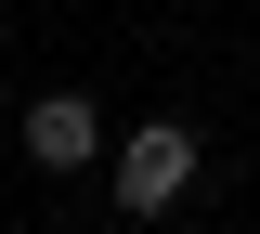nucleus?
I'll return each mask as SVG.
<instances>
[{
  "mask_svg": "<svg viewBox=\"0 0 260 234\" xmlns=\"http://www.w3.org/2000/svg\"><path fill=\"white\" fill-rule=\"evenodd\" d=\"M182 182H195V130L182 117H143V130L117 143V208L156 221V208H182Z\"/></svg>",
  "mask_w": 260,
  "mask_h": 234,
  "instance_id": "obj_1",
  "label": "nucleus"
},
{
  "mask_svg": "<svg viewBox=\"0 0 260 234\" xmlns=\"http://www.w3.org/2000/svg\"><path fill=\"white\" fill-rule=\"evenodd\" d=\"M26 156H39V169H91V156H104L91 91H39V104H26Z\"/></svg>",
  "mask_w": 260,
  "mask_h": 234,
  "instance_id": "obj_2",
  "label": "nucleus"
}]
</instances>
